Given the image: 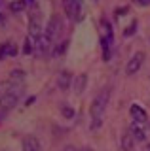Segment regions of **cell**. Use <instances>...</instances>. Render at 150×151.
<instances>
[{"label":"cell","instance_id":"obj_26","mask_svg":"<svg viewBox=\"0 0 150 151\" xmlns=\"http://www.w3.org/2000/svg\"><path fill=\"white\" fill-rule=\"evenodd\" d=\"M32 102H34V96H31V98H29V100H27L25 104H27V106H31V104H32Z\"/></svg>","mask_w":150,"mask_h":151},{"label":"cell","instance_id":"obj_8","mask_svg":"<svg viewBox=\"0 0 150 151\" xmlns=\"http://www.w3.org/2000/svg\"><path fill=\"white\" fill-rule=\"evenodd\" d=\"M144 127H146V125L137 123V121H133V123L129 125V132L133 134L135 142H144V140H146V130H144Z\"/></svg>","mask_w":150,"mask_h":151},{"label":"cell","instance_id":"obj_19","mask_svg":"<svg viewBox=\"0 0 150 151\" xmlns=\"http://www.w3.org/2000/svg\"><path fill=\"white\" fill-rule=\"evenodd\" d=\"M61 113H63V117H67V119H72L74 117V110L68 104H63V106H61Z\"/></svg>","mask_w":150,"mask_h":151},{"label":"cell","instance_id":"obj_17","mask_svg":"<svg viewBox=\"0 0 150 151\" xmlns=\"http://www.w3.org/2000/svg\"><path fill=\"white\" fill-rule=\"evenodd\" d=\"M25 8H27L25 0H12V2H10V12H13V13H19Z\"/></svg>","mask_w":150,"mask_h":151},{"label":"cell","instance_id":"obj_24","mask_svg":"<svg viewBox=\"0 0 150 151\" xmlns=\"http://www.w3.org/2000/svg\"><path fill=\"white\" fill-rule=\"evenodd\" d=\"M135 4H139V6H150V0H133Z\"/></svg>","mask_w":150,"mask_h":151},{"label":"cell","instance_id":"obj_18","mask_svg":"<svg viewBox=\"0 0 150 151\" xmlns=\"http://www.w3.org/2000/svg\"><path fill=\"white\" fill-rule=\"evenodd\" d=\"M101 47H103V59L108 60V59H110V47H112V42L105 40V38H101Z\"/></svg>","mask_w":150,"mask_h":151},{"label":"cell","instance_id":"obj_9","mask_svg":"<svg viewBox=\"0 0 150 151\" xmlns=\"http://www.w3.org/2000/svg\"><path fill=\"white\" fill-rule=\"evenodd\" d=\"M34 42H36V44H34V51H36L38 55H46V53L50 51V47H51V40H50L48 36H46V32H44V34H42L40 38H36Z\"/></svg>","mask_w":150,"mask_h":151},{"label":"cell","instance_id":"obj_25","mask_svg":"<svg viewBox=\"0 0 150 151\" xmlns=\"http://www.w3.org/2000/svg\"><path fill=\"white\" fill-rule=\"evenodd\" d=\"M63 151H78V149L74 147V145H65V147H63Z\"/></svg>","mask_w":150,"mask_h":151},{"label":"cell","instance_id":"obj_4","mask_svg":"<svg viewBox=\"0 0 150 151\" xmlns=\"http://www.w3.org/2000/svg\"><path fill=\"white\" fill-rule=\"evenodd\" d=\"M42 34H44V32H42V17H40L38 12H34L29 19V36L36 40V38H40Z\"/></svg>","mask_w":150,"mask_h":151},{"label":"cell","instance_id":"obj_29","mask_svg":"<svg viewBox=\"0 0 150 151\" xmlns=\"http://www.w3.org/2000/svg\"><path fill=\"white\" fill-rule=\"evenodd\" d=\"M0 21H2V13H0Z\"/></svg>","mask_w":150,"mask_h":151},{"label":"cell","instance_id":"obj_27","mask_svg":"<svg viewBox=\"0 0 150 151\" xmlns=\"http://www.w3.org/2000/svg\"><path fill=\"white\" fill-rule=\"evenodd\" d=\"M25 2H27V6H31V4L34 2V0H25Z\"/></svg>","mask_w":150,"mask_h":151},{"label":"cell","instance_id":"obj_16","mask_svg":"<svg viewBox=\"0 0 150 151\" xmlns=\"http://www.w3.org/2000/svg\"><path fill=\"white\" fill-rule=\"evenodd\" d=\"M23 53L25 55H31V53H34V38H31V36H27L25 38V42H23Z\"/></svg>","mask_w":150,"mask_h":151},{"label":"cell","instance_id":"obj_5","mask_svg":"<svg viewBox=\"0 0 150 151\" xmlns=\"http://www.w3.org/2000/svg\"><path fill=\"white\" fill-rule=\"evenodd\" d=\"M143 63H144V53H143V51H137V53H133V57L129 59L127 66H125V74H127V76L137 74L139 68L143 66Z\"/></svg>","mask_w":150,"mask_h":151},{"label":"cell","instance_id":"obj_2","mask_svg":"<svg viewBox=\"0 0 150 151\" xmlns=\"http://www.w3.org/2000/svg\"><path fill=\"white\" fill-rule=\"evenodd\" d=\"M63 8H65V13L74 23H80L84 19V2L82 0H63Z\"/></svg>","mask_w":150,"mask_h":151},{"label":"cell","instance_id":"obj_22","mask_svg":"<svg viewBox=\"0 0 150 151\" xmlns=\"http://www.w3.org/2000/svg\"><path fill=\"white\" fill-rule=\"evenodd\" d=\"M67 45H68V42L65 40L63 44H59V47H55V49H53V53H55V55H63L65 51H67Z\"/></svg>","mask_w":150,"mask_h":151},{"label":"cell","instance_id":"obj_10","mask_svg":"<svg viewBox=\"0 0 150 151\" xmlns=\"http://www.w3.org/2000/svg\"><path fill=\"white\" fill-rule=\"evenodd\" d=\"M21 145H23V151H42L40 142H38V138H34V136H25L23 142H21Z\"/></svg>","mask_w":150,"mask_h":151},{"label":"cell","instance_id":"obj_14","mask_svg":"<svg viewBox=\"0 0 150 151\" xmlns=\"http://www.w3.org/2000/svg\"><path fill=\"white\" fill-rule=\"evenodd\" d=\"M86 83H87V76L86 74H80L78 78H74V93L82 94L84 89H86Z\"/></svg>","mask_w":150,"mask_h":151},{"label":"cell","instance_id":"obj_28","mask_svg":"<svg viewBox=\"0 0 150 151\" xmlns=\"http://www.w3.org/2000/svg\"><path fill=\"white\" fill-rule=\"evenodd\" d=\"M146 151H150V144H148V145H146Z\"/></svg>","mask_w":150,"mask_h":151},{"label":"cell","instance_id":"obj_12","mask_svg":"<svg viewBox=\"0 0 150 151\" xmlns=\"http://www.w3.org/2000/svg\"><path fill=\"white\" fill-rule=\"evenodd\" d=\"M70 85H72V74H70L68 70H63V72L59 74V78H57V87L61 91H67Z\"/></svg>","mask_w":150,"mask_h":151},{"label":"cell","instance_id":"obj_23","mask_svg":"<svg viewBox=\"0 0 150 151\" xmlns=\"http://www.w3.org/2000/svg\"><path fill=\"white\" fill-rule=\"evenodd\" d=\"M125 13H127V8H116V9H114V15H116V17L125 15Z\"/></svg>","mask_w":150,"mask_h":151},{"label":"cell","instance_id":"obj_3","mask_svg":"<svg viewBox=\"0 0 150 151\" xmlns=\"http://www.w3.org/2000/svg\"><path fill=\"white\" fill-rule=\"evenodd\" d=\"M44 32H46V36H48L50 40H55V38H59L61 32H63V19H61L57 13H55V15H51L50 21H48V27H46Z\"/></svg>","mask_w":150,"mask_h":151},{"label":"cell","instance_id":"obj_6","mask_svg":"<svg viewBox=\"0 0 150 151\" xmlns=\"http://www.w3.org/2000/svg\"><path fill=\"white\" fill-rule=\"evenodd\" d=\"M19 100V93H6L0 96V110L6 111V110H12L13 106Z\"/></svg>","mask_w":150,"mask_h":151},{"label":"cell","instance_id":"obj_7","mask_svg":"<svg viewBox=\"0 0 150 151\" xmlns=\"http://www.w3.org/2000/svg\"><path fill=\"white\" fill-rule=\"evenodd\" d=\"M129 115L133 117V121H137V123H143V125H148V115H146V111H144V108L143 106H139V104H131V108H129Z\"/></svg>","mask_w":150,"mask_h":151},{"label":"cell","instance_id":"obj_15","mask_svg":"<svg viewBox=\"0 0 150 151\" xmlns=\"http://www.w3.org/2000/svg\"><path fill=\"white\" fill-rule=\"evenodd\" d=\"M101 28H103V36H101V38H105V40H108V42L114 40V34H112V27H110V23L106 21V19H101Z\"/></svg>","mask_w":150,"mask_h":151},{"label":"cell","instance_id":"obj_20","mask_svg":"<svg viewBox=\"0 0 150 151\" xmlns=\"http://www.w3.org/2000/svg\"><path fill=\"white\" fill-rule=\"evenodd\" d=\"M23 78H25V72H23V70H13V72L10 74V79H12V81H21Z\"/></svg>","mask_w":150,"mask_h":151},{"label":"cell","instance_id":"obj_21","mask_svg":"<svg viewBox=\"0 0 150 151\" xmlns=\"http://www.w3.org/2000/svg\"><path fill=\"white\" fill-rule=\"evenodd\" d=\"M135 30H137V21H133L127 28H125V30H124V36L127 38V36H131V34H135Z\"/></svg>","mask_w":150,"mask_h":151},{"label":"cell","instance_id":"obj_11","mask_svg":"<svg viewBox=\"0 0 150 151\" xmlns=\"http://www.w3.org/2000/svg\"><path fill=\"white\" fill-rule=\"evenodd\" d=\"M17 55V47L13 42H4L0 44V60L6 59V57H15Z\"/></svg>","mask_w":150,"mask_h":151},{"label":"cell","instance_id":"obj_1","mask_svg":"<svg viewBox=\"0 0 150 151\" xmlns=\"http://www.w3.org/2000/svg\"><path fill=\"white\" fill-rule=\"evenodd\" d=\"M108 98H110V87H105L95 98H93L91 108H90V113H91V129L93 130L101 127L103 115H105V110H106V104H108Z\"/></svg>","mask_w":150,"mask_h":151},{"label":"cell","instance_id":"obj_13","mask_svg":"<svg viewBox=\"0 0 150 151\" xmlns=\"http://www.w3.org/2000/svg\"><path fill=\"white\" fill-rule=\"evenodd\" d=\"M122 149H124V151H133L135 149V138H133V134L129 132V129L122 134Z\"/></svg>","mask_w":150,"mask_h":151}]
</instances>
